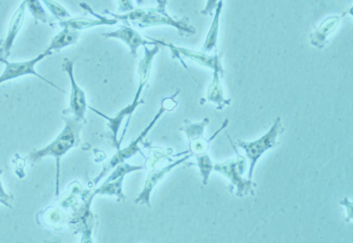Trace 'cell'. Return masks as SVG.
Returning a JSON list of instances; mask_svg holds the SVG:
<instances>
[{"mask_svg":"<svg viewBox=\"0 0 353 243\" xmlns=\"http://www.w3.org/2000/svg\"><path fill=\"white\" fill-rule=\"evenodd\" d=\"M209 118H205L203 122L194 123V124L185 121L188 124L181 128V130L188 135L189 143H190L191 156H194L196 158L203 185L208 184L210 173L214 167L212 160H210V157L208 154L210 142L214 138H211L209 141H207L203 137L205 126L209 124Z\"/></svg>","mask_w":353,"mask_h":243,"instance_id":"3957f363","label":"cell"},{"mask_svg":"<svg viewBox=\"0 0 353 243\" xmlns=\"http://www.w3.org/2000/svg\"><path fill=\"white\" fill-rule=\"evenodd\" d=\"M83 126V122L78 121L75 118L65 119L64 130L58 136L52 143L43 149L32 151L28 156V159L32 162H39L43 157H54L57 162V184L56 195L59 196V173H61V160L63 156L71 148L78 146L80 143V131Z\"/></svg>","mask_w":353,"mask_h":243,"instance_id":"6da1fadb","label":"cell"},{"mask_svg":"<svg viewBox=\"0 0 353 243\" xmlns=\"http://www.w3.org/2000/svg\"><path fill=\"white\" fill-rule=\"evenodd\" d=\"M165 110H167L165 106L162 104V107H161L159 113H157V116H154V118L152 120V122L150 123V125L148 126V127L141 132V134L139 136L137 140L132 142L128 147H125V149L121 151H119L118 153L115 154L114 157L112 158V160H110L108 168H107L105 171H103L99 178L96 179L94 184H97V182H99V179L102 178L103 176H105V172L108 171L109 169L114 168V167L118 166L119 164L125 162V160L129 159V158L134 156L135 154L138 153V151H140L138 146L139 143L143 140L144 137H146V135L149 134L150 129L153 127L157 120H159L160 116L163 115V113L165 112Z\"/></svg>","mask_w":353,"mask_h":243,"instance_id":"ba28073f","label":"cell"},{"mask_svg":"<svg viewBox=\"0 0 353 243\" xmlns=\"http://www.w3.org/2000/svg\"><path fill=\"white\" fill-rule=\"evenodd\" d=\"M168 46L171 47L173 54L184 55L188 56V58H190L191 59L194 60V61L201 63V64H203V65L209 66V67L213 68L214 72H219V74H222V75L223 74V71L222 65H221L219 54L208 56L206 54H203V53L190 52V50L178 48V47L173 45Z\"/></svg>","mask_w":353,"mask_h":243,"instance_id":"4fadbf2b","label":"cell"},{"mask_svg":"<svg viewBox=\"0 0 353 243\" xmlns=\"http://www.w3.org/2000/svg\"><path fill=\"white\" fill-rule=\"evenodd\" d=\"M118 21L114 19H107L99 17V20H92V19L75 18L69 19L68 21H61V26L65 28H71V30H86L88 28L100 26V25H112L116 24Z\"/></svg>","mask_w":353,"mask_h":243,"instance_id":"9a60e30c","label":"cell"},{"mask_svg":"<svg viewBox=\"0 0 353 243\" xmlns=\"http://www.w3.org/2000/svg\"><path fill=\"white\" fill-rule=\"evenodd\" d=\"M160 45L154 46L153 50H149L146 46H144L145 56L140 65H139V76H140V84H139L138 90L137 94H135L134 103H144L143 101H139L140 98L141 91H143L145 85H146L148 80L150 78L151 64H152V60L157 53L159 52Z\"/></svg>","mask_w":353,"mask_h":243,"instance_id":"7c38bea8","label":"cell"},{"mask_svg":"<svg viewBox=\"0 0 353 243\" xmlns=\"http://www.w3.org/2000/svg\"><path fill=\"white\" fill-rule=\"evenodd\" d=\"M46 243H57V242H46Z\"/></svg>","mask_w":353,"mask_h":243,"instance_id":"484cf974","label":"cell"},{"mask_svg":"<svg viewBox=\"0 0 353 243\" xmlns=\"http://www.w3.org/2000/svg\"><path fill=\"white\" fill-rule=\"evenodd\" d=\"M247 167V160L242 156H238L236 159L227 160L225 162L217 163L214 165L213 169L222 173L231 182L232 187L236 189L235 194L238 197H245L248 193L253 194L255 182L252 180L243 178Z\"/></svg>","mask_w":353,"mask_h":243,"instance_id":"277c9868","label":"cell"},{"mask_svg":"<svg viewBox=\"0 0 353 243\" xmlns=\"http://www.w3.org/2000/svg\"><path fill=\"white\" fill-rule=\"evenodd\" d=\"M26 6L27 1L22 2L12 18L10 25H9L8 36H6L4 41L0 42V59H6L10 56L12 44H14V40L17 39L22 24H23Z\"/></svg>","mask_w":353,"mask_h":243,"instance_id":"30bf717a","label":"cell"},{"mask_svg":"<svg viewBox=\"0 0 353 243\" xmlns=\"http://www.w3.org/2000/svg\"><path fill=\"white\" fill-rule=\"evenodd\" d=\"M219 74V72H214L213 83L211 85L209 93H208V100L210 101V102L219 104L217 109H222L223 107L225 106V104H229L231 101H226L223 96V90L222 87L220 86Z\"/></svg>","mask_w":353,"mask_h":243,"instance_id":"d6986e66","label":"cell"},{"mask_svg":"<svg viewBox=\"0 0 353 243\" xmlns=\"http://www.w3.org/2000/svg\"><path fill=\"white\" fill-rule=\"evenodd\" d=\"M62 66L70 77L72 85L70 106H69L68 110H65L63 113H68V115L72 114L74 118L78 120V121H85V112H86L87 109L86 96H85L83 90L78 87L77 82L74 81V61H72L71 59H65Z\"/></svg>","mask_w":353,"mask_h":243,"instance_id":"52a82bcc","label":"cell"},{"mask_svg":"<svg viewBox=\"0 0 353 243\" xmlns=\"http://www.w3.org/2000/svg\"><path fill=\"white\" fill-rule=\"evenodd\" d=\"M3 173L2 170H0V176ZM14 200V196L6 193L4 188H3L1 179H0V204H4L5 207L10 208L12 209V202Z\"/></svg>","mask_w":353,"mask_h":243,"instance_id":"cb8c5ba5","label":"cell"},{"mask_svg":"<svg viewBox=\"0 0 353 243\" xmlns=\"http://www.w3.org/2000/svg\"><path fill=\"white\" fill-rule=\"evenodd\" d=\"M27 6L31 12V14L34 15L36 20H39L42 22H47V14L46 11L43 10L42 5L40 4L39 1H27Z\"/></svg>","mask_w":353,"mask_h":243,"instance_id":"7402d4cb","label":"cell"},{"mask_svg":"<svg viewBox=\"0 0 353 243\" xmlns=\"http://www.w3.org/2000/svg\"><path fill=\"white\" fill-rule=\"evenodd\" d=\"M143 166H131L128 163H121L119 164V166L117 167L115 171L110 176V178L106 180L105 184H108V182L115 181V180L121 178V176H125L128 173L137 171V170L143 169Z\"/></svg>","mask_w":353,"mask_h":243,"instance_id":"44dd1931","label":"cell"},{"mask_svg":"<svg viewBox=\"0 0 353 243\" xmlns=\"http://www.w3.org/2000/svg\"><path fill=\"white\" fill-rule=\"evenodd\" d=\"M140 104L141 103H132V104L128 106L127 108L123 109L121 112L118 114V115L114 116V118H109V116H105V114H103L102 112H99V110L94 109L90 107V109L93 110L94 112L99 114V115L102 116L103 118L108 120L109 126L113 134V141H114L116 147H118V149H119V146L118 142H117V135H118V132L119 128H121L123 120H124L125 116H132V114L134 113L135 109H137L138 105H140Z\"/></svg>","mask_w":353,"mask_h":243,"instance_id":"2e32d148","label":"cell"},{"mask_svg":"<svg viewBox=\"0 0 353 243\" xmlns=\"http://www.w3.org/2000/svg\"><path fill=\"white\" fill-rule=\"evenodd\" d=\"M79 34L77 31L71 28H64L62 32L53 38L52 43L50 44L47 52H52L53 50H59L65 48L66 46L71 45L77 42Z\"/></svg>","mask_w":353,"mask_h":243,"instance_id":"e0dca14e","label":"cell"},{"mask_svg":"<svg viewBox=\"0 0 353 243\" xmlns=\"http://www.w3.org/2000/svg\"><path fill=\"white\" fill-rule=\"evenodd\" d=\"M281 118L279 116L275 123L270 128V130L260 138L259 140L253 142H245L239 140V146L245 150L247 158L250 163L249 167L248 179L252 180L253 176L255 165L261 156H263L265 151L271 149L276 145L277 137L280 132L282 131Z\"/></svg>","mask_w":353,"mask_h":243,"instance_id":"5b68a950","label":"cell"},{"mask_svg":"<svg viewBox=\"0 0 353 243\" xmlns=\"http://www.w3.org/2000/svg\"><path fill=\"white\" fill-rule=\"evenodd\" d=\"M102 36L105 38L114 37L123 41V42L128 44L131 50L132 54L134 56L137 55L139 47L141 45L146 46L148 44L149 45H165V43L157 40L150 42V41L141 37L140 34L132 30V28L127 26H121L119 30L114 31V32L103 34Z\"/></svg>","mask_w":353,"mask_h":243,"instance_id":"9c48e42d","label":"cell"},{"mask_svg":"<svg viewBox=\"0 0 353 243\" xmlns=\"http://www.w3.org/2000/svg\"><path fill=\"white\" fill-rule=\"evenodd\" d=\"M52 54V52H47L46 50V52L41 53V54L37 56L36 59L28 60V61L25 62H9L6 59H0V62H2L3 64L5 65V70L3 72V74L0 75V84L4 83L6 81L14 80V78L21 77V76L31 74L36 76V77L39 78L41 80L46 82V83L50 84V86L57 88V89L61 91L63 93H65V91L61 89V87L57 86L54 83H52V82L47 80V78H43V76L37 74L36 70H34V66H36L37 63L40 62L41 60H43L46 56Z\"/></svg>","mask_w":353,"mask_h":243,"instance_id":"8992f818","label":"cell"},{"mask_svg":"<svg viewBox=\"0 0 353 243\" xmlns=\"http://www.w3.org/2000/svg\"><path fill=\"white\" fill-rule=\"evenodd\" d=\"M343 17H345V14L341 15V17H331L324 21L321 26L317 28V30L311 34V43L315 47L323 48L324 44H325L326 38L336 30L340 20Z\"/></svg>","mask_w":353,"mask_h":243,"instance_id":"5bb4252c","label":"cell"},{"mask_svg":"<svg viewBox=\"0 0 353 243\" xmlns=\"http://www.w3.org/2000/svg\"><path fill=\"white\" fill-rule=\"evenodd\" d=\"M46 3L47 8L50 9V11L58 19H68L70 18V14L65 10L61 5L55 1H43Z\"/></svg>","mask_w":353,"mask_h":243,"instance_id":"603a6c76","label":"cell"},{"mask_svg":"<svg viewBox=\"0 0 353 243\" xmlns=\"http://www.w3.org/2000/svg\"><path fill=\"white\" fill-rule=\"evenodd\" d=\"M221 8H222V1L219 2V8L216 9L215 19H214L212 26H211L210 33L208 34L206 43H204L203 50L210 52L216 46L217 39V32H219V17L221 14Z\"/></svg>","mask_w":353,"mask_h":243,"instance_id":"ffe728a7","label":"cell"},{"mask_svg":"<svg viewBox=\"0 0 353 243\" xmlns=\"http://www.w3.org/2000/svg\"><path fill=\"white\" fill-rule=\"evenodd\" d=\"M159 5L157 8L137 9L125 15H117L110 14L117 18V21H130L131 23L140 28L157 26V25H170V26L178 28L182 32L195 34L193 26L188 23V19L182 21H174L170 17L165 10L166 1H159Z\"/></svg>","mask_w":353,"mask_h":243,"instance_id":"7a4b0ae2","label":"cell"},{"mask_svg":"<svg viewBox=\"0 0 353 243\" xmlns=\"http://www.w3.org/2000/svg\"><path fill=\"white\" fill-rule=\"evenodd\" d=\"M125 176H121L115 181L108 182V184H103L100 188L97 189L91 198H94L96 195H115L119 200L125 201V196L122 191L123 181H124Z\"/></svg>","mask_w":353,"mask_h":243,"instance_id":"ac0fdd59","label":"cell"},{"mask_svg":"<svg viewBox=\"0 0 353 243\" xmlns=\"http://www.w3.org/2000/svg\"><path fill=\"white\" fill-rule=\"evenodd\" d=\"M190 157L191 154L190 156H185L182 158L181 160H176V162H173L171 165L166 166L162 169L156 170V171L150 173L146 182H145L143 191L141 192V194L139 195L137 200H135V204H146L148 207H150V195L154 186L159 184L160 180L162 179L167 173L171 171V170L174 169L175 167L181 165V163L185 162V160Z\"/></svg>","mask_w":353,"mask_h":243,"instance_id":"8fae6325","label":"cell"},{"mask_svg":"<svg viewBox=\"0 0 353 243\" xmlns=\"http://www.w3.org/2000/svg\"><path fill=\"white\" fill-rule=\"evenodd\" d=\"M91 233H92V224L87 223L83 227V238H81V243H93Z\"/></svg>","mask_w":353,"mask_h":243,"instance_id":"d4e9b609","label":"cell"}]
</instances>
